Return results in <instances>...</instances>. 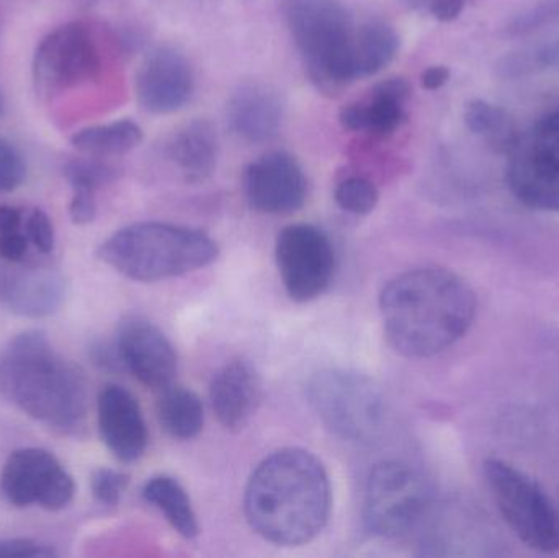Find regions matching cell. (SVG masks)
Returning a JSON list of instances; mask_svg holds the SVG:
<instances>
[{
  "label": "cell",
  "instance_id": "2",
  "mask_svg": "<svg viewBox=\"0 0 559 558\" xmlns=\"http://www.w3.org/2000/svg\"><path fill=\"white\" fill-rule=\"evenodd\" d=\"M245 511L252 530L275 546L311 543L324 530L331 511L324 465L302 449L275 452L249 478Z\"/></svg>",
  "mask_w": 559,
  "mask_h": 558
},
{
  "label": "cell",
  "instance_id": "6",
  "mask_svg": "<svg viewBox=\"0 0 559 558\" xmlns=\"http://www.w3.org/2000/svg\"><path fill=\"white\" fill-rule=\"evenodd\" d=\"M308 400L322 425L344 441L371 444L386 426V400L364 373L322 370L309 380Z\"/></svg>",
  "mask_w": 559,
  "mask_h": 558
},
{
  "label": "cell",
  "instance_id": "11",
  "mask_svg": "<svg viewBox=\"0 0 559 558\" xmlns=\"http://www.w3.org/2000/svg\"><path fill=\"white\" fill-rule=\"evenodd\" d=\"M275 258L283 287L293 301L306 304L321 297L335 272L331 239L312 225H289L280 231Z\"/></svg>",
  "mask_w": 559,
  "mask_h": 558
},
{
  "label": "cell",
  "instance_id": "17",
  "mask_svg": "<svg viewBox=\"0 0 559 558\" xmlns=\"http://www.w3.org/2000/svg\"><path fill=\"white\" fill-rule=\"evenodd\" d=\"M98 429L108 451L124 464L140 461L146 452V422L138 400L120 385H107L98 395Z\"/></svg>",
  "mask_w": 559,
  "mask_h": 558
},
{
  "label": "cell",
  "instance_id": "20",
  "mask_svg": "<svg viewBox=\"0 0 559 558\" xmlns=\"http://www.w3.org/2000/svg\"><path fill=\"white\" fill-rule=\"evenodd\" d=\"M218 136L205 120H195L180 128L169 143V157L189 182L212 177L218 163Z\"/></svg>",
  "mask_w": 559,
  "mask_h": 558
},
{
  "label": "cell",
  "instance_id": "7",
  "mask_svg": "<svg viewBox=\"0 0 559 558\" xmlns=\"http://www.w3.org/2000/svg\"><path fill=\"white\" fill-rule=\"evenodd\" d=\"M432 511L426 478L413 465L383 461L368 475L364 523L371 534L397 539L423 527Z\"/></svg>",
  "mask_w": 559,
  "mask_h": 558
},
{
  "label": "cell",
  "instance_id": "40",
  "mask_svg": "<svg viewBox=\"0 0 559 558\" xmlns=\"http://www.w3.org/2000/svg\"><path fill=\"white\" fill-rule=\"evenodd\" d=\"M0 114H2V97H0Z\"/></svg>",
  "mask_w": 559,
  "mask_h": 558
},
{
  "label": "cell",
  "instance_id": "8",
  "mask_svg": "<svg viewBox=\"0 0 559 558\" xmlns=\"http://www.w3.org/2000/svg\"><path fill=\"white\" fill-rule=\"evenodd\" d=\"M485 475L492 498L512 533L532 550L558 553L559 514L540 485L499 459L486 461Z\"/></svg>",
  "mask_w": 559,
  "mask_h": 558
},
{
  "label": "cell",
  "instance_id": "35",
  "mask_svg": "<svg viewBox=\"0 0 559 558\" xmlns=\"http://www.w3.org/2000/svg\"><path fill=\"white\" fill-rule=\"evenodd\" d=\"M465 9V0H433L429 10L440 22H452L459 19L460 13Z\"/></svg>",
  "mask_w": 559,
  "mask_h": 558
},
{
  "label": "cell",
  "instance_id": "5",
  "mask_svg": "<svg viewBox=\"0 0 559 558\" xmlns=\"http://www.w3.org/2000/svg\"><path fill=\"white\" fill-rule=\"evenodd\" d=\"M286 25L312 84L338 94L355 81L357 26L341 0H285Z\"/></svg>",
  "mask_w": 559,
  "mask_h": 558
},
{
  "label": "cell",
  "instance_id": "21",
  "mask_svg": "<svg viewBox=\"0 0 559 558\" xmlns=\"http://www.w3.org/2000/svg\"><path fill=\"white\" fill-rule=\"evenodd\" d=\"M143 498L160 511L170 526L186 537L195 539L200 534L199 520L186 488L176 478L159 475L151 478L143 488Z\"/></svg>",
  "mask_w": 559,
  "mask_h": 558
},
{
  "label": "cell",
  "instance_id": "39",
  "mask_svg": "<svg viewBox=\"0 0 559 558\" xmlns=\"http://www.w3.org/2000/svg\"><path fill=\"white\" fill-rule=\"evenodd\" d=\"M407 5L413 7V9H429L430 3L433 2V0H406Z\"/></svg>",
  "mask_w": 559,
  "mask_h": 558
},
{
  "label": "cell",
  "instance_id": "33",
  "mask_svg": "<svg viewBox=\"0 0 559 558\" xmlns=\"http://www.w3.org/2000/svg\"><path fill=\"white\" fill-rule=\"evenodd\" d=\"M74 190V195H72L71 205H69V215H71L72 222L75 225H87V223L94 222L95 215H97L94 190Z\"/></svg>",
  "mask_w": 559,
  "mask_h": 558
},
{
  "label": "cell",
  "instance_id": "29",
  "mask_svg": "<svg viewBox=\"0 0 559 558\" xmlns=\"http://www.w3.org/2000/svg\"><path fill=\"white\" fill-rule=\"evenodd\" d=\"M130 485V477L114 468H98L92 475L91 487L95 500L105 507H117Z\"/></svg>",
  "mask_w": 559,
  "mask_h": 558
},
{
  "label": "cell",
  "instance_id": "12",
  "mask_svg": "<svg viewBox=\"0 0 559 558\" xmlns=\"http://www.w3.org/2000/svg\"><path fill=\"white\" fill-rule=\"evenodd\" d=\"M0 491L15 508L61 511L74 498L75 484L51 452L26 448L7 459L0 475Z\"/></svg>",
  "mask_w": 559,
  "mask_h": 558
},
{
  "label": "cell",
  "instance_id": "30",
  "mask_svg": "<svg viewBox=\"0 0 559 558\" xmlns=\"http://www.w3.org/2000/svg\"><path fill=\"white\" fill-rule=\"evenodd\" d=\"M26 177L25 161L15 146L0 138V193L12 192Z\"/></svg>",
  "mask_w": 559,
  "mask_h": 558
},
{
  "label": "cell",
  "instance_id": "24",
  "mask_svg": "<svg viewBox=\"0 0 559 558\" xmlns=\"http://www.w3.org/2000/svg\"><path fill=\"white\" fill-rule=\"evenodd\" d=\"M141 141L143 130L140 124L131 120H118L84 128L72 136L71 143L79 153L102 159L130 153Z\"/></svg>",
  "mask_w": 559,
  "mask_h": 558
},
{
  "label": "cell",
  "instance_id": "22",
  "mask_svg": "<svg viewBox=\"0 0 559 558\" xmlns=\"http://www.w3.org/2000/svg\"><path fill=\"white\" fill-rule=\"evenodd\" d=\"M157 415L164 431L180 441L197 438L205 425L202 400L192 390L183 387L169 385L163 389V395L157 403Z\"/></svg>",
  "mask_w": 559,
  "mask_h": 558
},
{
  "label": "cell",
  "instance_id": "38",
  "mask_svg": "<svg viewBox=\"0 0 559 558\" xmlns=\"http://www.w3.org/2000/svg\"><path fill=\"white\" fill-rule=\"evenodd\" d=\"M22 213L15 206H0V233L19 231L22 229Z\"/></svg>",
  "mask_w": 559,
  "mask_h": 558
},
{
  "label": "cell",
  "instance_id": "16",
  "mask_svg": "<svg viewBox=\"0 0 559 558\" xmlns=\"http://www.w3.org/2000/svg\"><path fill=\"white\" fill-rule=\"evenodd\" d=\"M66 297L61 272L48 265H25L0 259V305L20 317L56 313Z\"/></svg>",
  "mask_w": 559,
  "mask_h": 558
},
{
  "label": "cell",
  "instance_id": "13",
  "mask_svg": "<svg viewBox=\"0 0 559 558\" xmlns=\"http://www.w3.org/2000/svg\"><path fill=\"white\" fill-rule=\"evenodd\" d=\"M245 190L252 209L265 215H286L305 205L308 180L295 157L274 151L249 164Z\"/></svg>",
  "mask_w": 559,
  "mask_h": 558
},
{
  "label": "cell",
  "instance_id": "28",
  "mask_svg": "<svg viewBox=\"0 0 559 558\" xmlns=\"http://www.w3.org/2000/svg\"><path fill=\"white\" fill-rule=\"evenodd\" d=\"M66 177L72 189L97 190L117 179V169L98 161V157L72 161L66 167Z\"/></svg>",
  "mask_w": 559,
  "mask_h": 558
},
{
  "label": "cell",
  "instance_id": "25",
  "mask_svg": "<svg viewBox=\"0 0 559 558\" xmlns=\"http://www.w3.org/2000/svg\"><path fill=\"white\" fill-rule=\"evenodd\" d=\"M465 123L469 131L481 134L502 153H508L518 138L508 114L485 100H473L466 105Z\"/></svg>",
  "mask_w": 559,
  "mask_h": 558
},
{
  "label": "cell",
  "instance_id": "26",
  "mask_svg": "<svg viewBox=\"0 0 559 558\" xmlns=\"http://www.w3.org/2000/svg\"><path fill=\"white\" fill-rule=\"evenodd\" d=\"M364 105L365 114H367L365 131H368V133L386 136L403 123L404 100H400V98L373 91L370 100L364 102Z\"/></svg>",
  "mask_w": 559,
  "mask_h": 558
},
{
  "label": "cell",
  "instance_id": "31",
  "mask_svg": "<svg viewBox=\"0 0 559 558\" xmlns=\"http://www.w3.org/2000/svg\"><path fill=\"white\" fill-rule=\"evenodd\" d=\"M26 236L41 254H51L56 245L55 226L43 210H33L26 219Z\"/></svg>",
  "mask_w": 559,
  "mask_h": 558
},
{
  "label": "cell",
  "instance_id": "1",
  "mask_svg": "<svg viewBox=\"0 0 559 558\" xmlns=\"http://www.w3.org/2000/svg\"><path fill=\"white\" fill-rule=\"evenodd\" d=\"M380 313L394 351L424 359L465 336L475 320L476 295L468 282L447 269H414L388 282Z\"/></svg>",
  "mask_w": 559,
  "mask_h": 558
},
{
  "label": "cell",
  "instance_id": "15",
  "mask_svg": "<svg viewBox=\"0 0 559 558\" xmlns=\"http://www.w3.org/2000/svg\"><path fill=\"white\" fill-rule=\"evenodd\" d=\"M195 75L189 59L174 46L163 45L147 52L136 75V97L150 114L180 110L192 97Z\"/></svg>",
  "mask_w": 559,
  "mask_h": 558
},
{
  "label": "cell",
  "instance_id": "32",
  "mask_svg": "<svg viewBox=\"0 0 559 558\" xmlns=\"http://www.w3.org/2000/svg\"><path fill=\"white\" fill-rule=\"evenodd\" d=\"M56 557V550L38 541L0 539V558H49Z\"/></svg>",
  "mask_w": 559,
  "mask_h": 558
},
{
  "label": "cell",
  "instance_id": "3",
  "mask_svg": "<svg viewBox=\"0 0 559 558\" xmlns=\"http://www.w3.org/2000/svg\"><path fill=\"white\" fill-rule=\"evenodd\" d=\"M0 393L29 418L78 432L87 418V380L38 331L19 334L0 353Z\"/></svg>",
  "mask_w": 559,
  "mask_h": 558
},
{
  "label": "cell",
  "instance_id": "37",
  "mask_svg": "<svg viewBox=\"0 0 559 558\" xmlns=\"http://www.w3.org/2000/svg\"><path fill=\"white\" fill-rule=\"evenodd\" d=\"M450 71L445 66H432L420 75V84L427 91H437L449 82Z\"/></svg>",
  "mask_w": 559,
  "mask_h": 558
},
{
  "label": "cell",
  "instance_id": "19",
  "mask_svg": "<svg viewBox=\"0 0 559 558\" xmlns=\"http://www.w3.org/2000/svg\"><path fill=\"white\" fill-rule=\"evenodd\" d=\"M283 110L282 97L275 88L249 82L233 92L228 102V123L242 140L265 143L277 136Z\"/></svg>",
  "mask_w": 559,
  "mask_h": 558
},
{
  "label": "cell",
  "instance_id": "23",
  "mask_svg": "<svg viewBox=\"0 0 559 558\" xmlns=\"http://www.w3.org/2000/svg\"><path fill=\"white\" fill-rule=\"evenodd\" d=\"M400 36L390 23L371 20L357 28L354 43V62L357 78H367L383 71L396 58Z\"/></svg>",
  "mask_w": 559,
  "mask_h": 558
},
{
  "label": "cell",
  "instance_id": "10",
  "mask_svg": "<svg viewBox=\"0 0 559 558\" xmlns=\"http://www.w3.org/2000/svg\"><path fill=\"white\" fill-rule=\"evenodd\" d=\"M100 51L88 26L68 23L48 33L33 58V84L39 97L52 98L97 78Z\"/></svg>",
  "mask_w": 559,
  "mask_h": 558
},
{
  "label": "cell",
  "instance_id": "4",
  "mask_svg": "<svg viewBox=\"0 0 559 558\" xmlns=\"http://www.w3.org/2000/svg\"><path fill=\"white\" fill-rule=\"evenodd\" d=\"M97 254L131 281L159 282L206 268L218 259L219 248L200 229L150 222L115 233Z\"/></svg>",
  "mask_w": 559,
  "mask_h": 558
},
{
  "label": "cell",
  "instance_id": "14",
  "mask_svg": "<svg viewBox=\"0 0 559 558\" xmlns=\"http://www.w3.org/2000/svg\"><path fill=\"white\" fill-rule=\"evenodd\" d=\"M121 364L151 389H166L177 373V353L169 337L146 318L127 317L117 331Z\"/></svg>",
  "mask_w": 559,
  "mask_h": 558
},
{
  "label": "cell",
  "instance_id": "34",
  "mask_svg": "<svg viewBox=\"0 0 559 558\" xmlns=\"http://www.w3.org/2000/svg\"><path fill=\"white\" fill-rule=\"evenodd\" d=\"M28 248V236L23 235L22 229H19V231L0 233V259L2 261H25Z\"/></svg>",
  "mask_w": 559,
  "mask_h": 558
},
{
  "label": "cell",
  "instance_id": "27",
  "mask_svg": "<svg viewBox=\"0 0 559 558\" xmlns=\"http://www.w3.org/2000/svg\"><path fill=\"white\" fill-rule=\"evenodd\" d=\"M335 202L345 212L354 215H368L378 203V190L364 177H348L335 189Z\"/></svg>",
  "mask_w": 559,
  "mask_h": 558
},
{
  "label": "cell",
  "instance_id": "36",
  "mask_svg": "<svg viewBox=\"0 0 559 558\" xmlns=\"http://www.w3.org/2000/svg\"><path fill=\"white\" fill-rule=\"evenodd\" d=\"M342 127L350 131H365L367 128V114L364 104L348 105L341 111Z\"/></svg>",
  "mask_w": 559,
  "mask_h": 558
},
{
  "label": "cell",
  "instance_id": "9",
  "mask_svg": "<svg viewBox=\"0 0 559 558\" xmlns=\"http://www.w3.org/2000/svg\"><path fill=\"white\" fill-rule=\"evenodd\" d=\"M508 156L512 193L532 209L559 212V107L518 134Z\"/></svg>",
  "mask_w": 559,
  "mask_h": 558
},
{
  "label": "cell",
  "instance_id": "18",
  "mask_svg": "<svg viewBox=\"0 0 559 558\" xmlns=\"http://www.w3.org/2000/svg\"><path fill=\"white\" fill-rule=\"evenodd\" d=\"M210 400L223 428L239 431L258 412L262 402V379L251 360L236 359L213 377Z\"/></svg>",
  "mask_w": 559,
  "mask_h": 558
}]
</instances>
